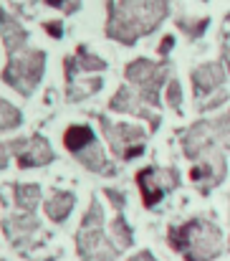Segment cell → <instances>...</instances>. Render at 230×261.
Returning a JSON list of instances; mask_svg holds the SVG:
<instances>
[{"label": "cell", "mask_w": 230, "mask_h": 261, "mask_svg": "<svg viewBox=\"0 0 230 261\" xmlns=\"http://www.w3.org/2000/svg\"><path fill=\"white\" fill-rule=\"evenodd\" d=\"M167 15V0H119L109 3L106 36L132 46L142 36L152 33Z\"/></svg>", "instance_id": "6da1fadb"}, {"label": "cell", "mask_w": 230, "mask_h": 261, "mask_svg": "<svg viewBox=\"0 0 230 261\" xmlns=\"http://www.w3.org/2000/svg\"><path fill=\"white\" fill-rule=\"evenodd\" d=\"M167 244L185 261H213L223 254V233L205 218H190L180 226H169Z\"/></svg>", "instance_id": "7a4b0ae2"}, {"label": "cell", "mask_w": 230, "mask_h": 261, "mask_svg": "<svg viewBox=\"0 0 230 261\" xmlns=\"http://www.w3.org/2000/svg\"><path fill=\"white\" fill-rule=\"evenodd\" d=\"M76 249L83 261H114L119 256V249L114 241L104 236V211L99 200H94L81 221L76 233Z\"/></svg>", "instance_id": "3957f363"}, {"label": "cell", "mask_w": 230, "mask_h": 261, "mask_svg": "<svg viewBox=\"0 0 230 261\" xmlns=\"http://www.w3.org/2000/svg\"><path fill=\"white\" fill-rule=\"evenodd\" d=\"M64 145L86 170L99 175H114V165L106 160V155L99 147L96 135L89 124H71L64 135Z\"/></svg>", "instance_id": "277c9868"}, {"label": "cell", "mask_w": 230, "mask_h": 261, "mask_svg": "<svg viewBox=\"0 0 230 261\" xmlns=\"http://www.w3.org/2000/svg\"><path fill=\"white\" fill-rule=\"evenodd\" d=\"M43 66H46V54L43 51L23 48V51L10 56V61H8V66L3 71V82L15 89L18 94L28 96L38 87V82L43 76Z\"/></svg>", "instance_id": "5b68a950"}, {"label": "cell", "mask_w": 230, "mask_h": 261, "mask_svg": "<svg viewBox=\"0 0 230 261\" xmlns=\"http://www.w3.org/2000/svg\"><path fill=\"white\" fill-rule=\"evenodd\" d=\"M127 82L134 87V91L150 104V107H159V89L169 76V64L167 61H150V59H134L127 66Z\"/></svg>", "instance_id": "8992f818"}, {"label": "cell", "mask_w": 230, "mask_h": 261, "mask_svg": "<svg viewBox=\"0 0 230 261\" xmlns=\"http://www.w3.org/2000/svg\"><path fill=\"white\" fill-rule=\"evenodd\" d=\"M99 122H101V129H104V135H106V140H109L111 152H114L119 160L129 163V160H134V158H139V155L145 152V145H147L145 137H147V135H145L142 127L127 124V122H111V119H106L104 114H99Z\"/></svg>", "instance_id": "52a82bcc"}, {"label": "cell", "mask_w": 230, "mask_h": 261, "mask_svg": "<svg viewBox=\"0 0 230 261\" xmlns=\"http://www.w3.org/2000/svg\"><path fill=\"white\" fill-rule=\"evenodd\" d=\"M137 185L142 193V200L147 208H154L169 190H175L180 185V173L177 168H145L137 173Z\"/></svg>", "instance_id": "ba28073f"}, {"label": "cell", "mask_w": 230, "mask_h": 261, "mask_svg": "<svg viewBox=\"0 0 230 261\" xmlns=\"http://www.w3.org/2000/svg\"><path fill=\"white\" fill-rule=\"evenodd\" d=\"M225 173H228L225 158H223L220 150H215V152H210V155L195 160V165H192V170H190V180L197 185V190H200L203 195H208L215 185H220V182L225 180Z\"/></svg>", "instance_id": "9c48e42d"}, {"label": "cell", "mask_w": 230, "mask_h": 261, "mask_svg": "<svg viewBox=\"0 0 230 261\" xmlns=\"http://www.w3.org/2000/svg\"><path fill=\"white\" fill-rule=\"evenodd\" d=\"M8 150L18 158V165H20V168H41V165H46V163L56 160V155H53V150H51L48 140H46V137H41V135L20 137V140L10 142V145H8Z\"/></svg>", "instance_id": "30bf717a"}, {"label": "cell", "mask_w": 230, "mask_h": 261, "mask_svg": "<svg viewBox=\"0 0 230 261\" xmlns=\"http://www.w3.org/2000/svg\"><path fill=\"white\" fill-rule=\"evenodd\" d=\"M109 109L111 112H122V114H134V117H142V119H150L152 129H159L162 124V117L152 112V107L134 91L132 87H122L109 101Z\"/></svg>", "instance_id": "8fae6325"}, {"label": "cell", "mask_w": 230, "mask_h": 261, "mask_svg": "<svg viewBox=\"0 0 230 261\" xmlns=\"http://www.w3.org/2000/svg\"><path fill=\"white\" fill-rule=\"evenodd\" d=\"M225 74H228L225 71V64H220V61L203 64V66L192 69V94H195V99L200 101V99L215 94L218 89L223 87Z\"/></svg>", "instance_id": "7c38bea8"}, {"label": "cell", "mask_w": 230, "mask_h": 261, "mask_svg": "<svg viewBox=\"0 0 230 261\" xmlns=\"http://www.w3.org/2000/svg\"><path fill=\"white\" fill-rule=\"evenodd\" d=\"M3 228L10 239L13 246H23L25 241H33V233L38 231V221L33 213H15V216H8L3 221Z\"/></svg>", "instance_id": "4fadbf2b"}, {"label": "cell", "mask_w": 230, "mask_h": 261, "mask_svg": "<svg viewBox=\"0 0 230 261\" xmlns=\"http://www.w3.org/2000/svg\"><path fill=\"white\" fill-rule=\"evenodd\" d=\"M104 69H106V61L104 59L89 54L86 46H78L76 56H69L66 59V82L78 76L81 71H104Z\"/></svg>", "instance_id": "5bb4252c"}, {"label": "cell", "mask_w": 230, "mask_h": 261, "mask_svg": "<svg viewBox=\"0 0 230 261\" xmlns=\"http://www.w3.org/2000/svg\"><path fill=\"white\" fill-rule=\"evenodd\" d=\"M0 36H3L5 48H8V54H10V56L25 48V38H28V36H25V31H23V28H20V23H18V20H13L5 10H0Z\"/></svg>", "instance_id": "9a60e30c"}, {"label": "cell", "mask_w": 230, "mask_h": 261, "mask_svg": "<svg viewBox=\"0 0 230 261\" xmlns=\"http://www.w3.org/2000/svg\"><path fill=\"white\" fill-rule=\"evenodd\" d=\"M76 205V195L74 193H66V190H56L51 193V198L46 200V216L53 221V223H61L69 218V213L74 211Z\"/></svg>", "instance_id": "2e32d148"}, {"label": "cell", "mask_w": 230, "mask_h": 261, "mask_svg": "<svg viewBox=\"0 0 230 261\" xmlns=\"http://www.w3.org/2000/svg\"><path fill=\"white\" fill-rule=\"evenodd\" d=\"M13 195H15V205L25 213H33L38 200H41V188L33 185V182H25V185H15L13 188Z\"/></svg>", "instance_id": "e0dca14e"}, {"label": "cell", "mask_w": 230, "mask_h": 261, "mask_svg": "<svg viewBox=\"0 0 230 261\" xmlns=\"http://www.w3.org/2000/svg\"><path fill=\"white\" fill-rule=\"evenodd\" d=\"M101 84H104L101 79H71L66 87V96H69V101H81V99L96 94Z\"/></svg>", "instance_id": "ac0fdd59"}, {"label": "cell", "mask_w": 230, "mask_h": 261, "mask_svg": "<svg viewBox=\"0 0 230 261\" xmlns=\"http://www.w3.org/2000/svg\"><path fill=\"white\" fill-rule=\"evenodd\" d=\"M111 241L117 244V249H119V251H124V249H129V246H132L134 233H132L129 223L124 221V216H117V218L111 221Z\"/></svg>", "instance_id": "d6986e66"}, {"label": "cell", "mask_w": 230, "mask_h": 261, "mask_svg": "<svg viewBox=\"0 0 230 261\" xmlns=\"http://www.w3.org/2000/svg\"><path fill=\"white\" fill-rule=\"evenodd\" d=\"M18 124H20V109H15L13 104L0 99V132H8Z\"/></svg>", "instance_id": "ffe728a7"}, {"label": "cell", "mask_w": 230, "mask_h": 261, "mask_svg": "<svg viewBox=\"0 0 230 261\" xmlns=\"http://www.w3.org/2000/svg\"><path fill=\"white\" fill-rule=\"evenodd\" d=\"M213 127H215V137H218V145L230 150V109L225 114L215 117L213 119Z\"/></svg>", "instance_id": "44dd1931"}, {"label": "cell", "mask_w": 230, "mask_h": 261, "mask_svg": "<svg viewBox=\"0 0 230 261\" xmlns=\"http://www.w3.org/2000/svg\"><path fill=\"white\" fill-rule=\"evenodd\" d=\"M225 101H228V91H225V89H220V91H215V94H210V96L200 99V101H197V112L218 109V107H220V104H225Z\"/></svg>", "instance_id": "7402d4cb"}, {"label": "cell", "mask_w": 230, "mask_h": 261, "mask_svg": "<svg viewBox=\"0 0 230 261\" xmlns=\"http://www.w3.org/2000/svg\"><path fill=\"white\" fill-rule=\"evenodd\" d=\"M167 104L175 109V112H180L182 109V87H180V82L177 79H169L167 82Z\"/></svg>", "instance_id": "603a6c76"}, {"label": "cell", "mask_w": 230, "mask_h": 261, "mask_svg": "<svg viewBox=\"0 0 230 261\" xmlns=\"http://www.w3.org/2000/svg\"><path fill=\"white\" fill-rule=\"evenodd\" d=\"M177 25L190 36V38H200L203 33H205V28H208V18H203V20H197V23H187V20H177Z\"/></svg>", "instance_id": "cb8c5ba5"}, {"label": "cell", "mask_w": 230, "mask_h": 261, "mask_svg": "<svg viewBox=\"0 0 230 261\" xmlns=\"http://www.w3.org/2000/svg\"><path fill=\"white\" fill-rule=\"evenodd\" d=\"M48 5H53V8H61L64 13H74L78 10V5H81V0H46Z\"/></svg>", "instance_id": "d4e9b609"}, {"label": "cell", "mask_w": 230, "mask_h": 261, "mask_svg": "<svg viewBox=\"0 0 230 261\" xmlns=\"http://www.w3.org/2000/svg\"><path fill=\"white\" fill-rule=\"evenodd\" d=\"M104 193H106V198H111V203H114V205H117L119 211L124 208V200H127V198H124V193H122V190H114V188H106Z\"/></svg>", "instance_id": "484cf974"}, {"label": "cell", "mask_w": 230, "mask_h": 261, "mask_svg": "<svg viewBox=\"0 0 230 261\" xmlns=\"http://www.w3.org/2000/svg\"><path fill=\"white\" fill-rule=\"evenodd\" d=\"M172 46H175V38H172V36H164L162 43H159V48H157V54H159V56H167Z\"/></svg>", "instance_id": "4316f807"}, {"label": "cell", "mask_w": 230, "mask_h": 261, "mask_svg": "<svg viewBox=\"0 0 230 261\" xmlns=\"http://www.w3.org/2000/svg\"><path fill=\"white\" fill-rule=\"evenodd\" d=\"M46 31H48L53 38H61V33H64V31H61V23H46Z\"/></svg>", "instance_id": "83f0119b"}, {"label": "cell", "mask_w": 230, "mask_h": 261, "mask_svg": "<svg viewBox=\"0 0 230 261\" xmlns=\"http://www.w3.org/2000/svg\"><path fill=\"white\" fill-rule=\"evenodd\" d=\"M129 261H157V259L152 256V251H139L137 256H132Z\"/></svg>", "instance_id": "f1b7e54d"}, {"label": "cell", "mask_w": 230, "mask_h": 261, "mask_svg": "<svg viewBox=\"0 0 230 261\" xmlns=\"http://www.w3.org/2000/svg\"><path fill=\"white\" fill-rule=\"evenodd\" d=\"M8 152H10V150H8V147H5V145L0 142V170H3V168L8 165Z\"/></svg>", "instance_id": "f546056e"}, {"label": "cell", "mask_w": 230, "mask_h": 261, "mask_svg": "<svg viewBox=\"0 0 230 261\" xmlns=\"http://www.w3.org/2000/svg\"><path fill=\"white\" fill-rule=\"evenodd\" d=\"M223 64L225 69H230V41H225V48H223Z\"/></svg>", "instance_id": "4dcf8cb0"}]
</instances>
